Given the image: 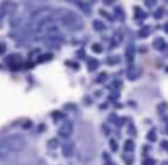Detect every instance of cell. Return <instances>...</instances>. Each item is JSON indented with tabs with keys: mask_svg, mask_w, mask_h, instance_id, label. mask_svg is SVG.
I'll return each mask as SVG.
<instances>
[{
	"mask_svg": "<svg viewBox=\"0 0 168 165\" xmlns=\"http://www.w3.org/2000/svg\"><path fill=\"white\" fill-rule=\"evenodd\" d=\"M61 20H62V22H63L66 26H68V28L76 29V28H79V26L81 25V20L72 12H64L63 15H62Z\"/></svg>",
	"mask_w": 168,
	"mask_h": 165,
	"instance_id": "6da1fadb",
	"label": "cell"
},
{
	"mask_svg": "<svg viewBox=\"0 0 168 165\" xmlns=\"http://www.w3.org/2000/svg\"><path fill=\"white\" fill-rule=\"evenodd\" d=\"M5 146L12 151H21L25 147V139L20 135H13L5 140Z\"/></svg>",
	"mask_w": 168,
	"mask_h": 165,
	"instance_id": "7a4b0ae2",
	"label": "cell"
},
{
	"mask_svg": "<svg viewBox=\"0 0 168 165\" xmlns=\"http://www.w3.org/2000/svg\"><path fill=\"white\" fill-rule=\"evenodd\" d=\"M71 134H72V124L70 123V122L63 123L58 130V135L61 138H68Z\"/></svg>",
	"mask_w": 168,
	"mask_h": 165,
	"instance_id": "3957f363",
	"label": "cell"
},
{
	"mask_svg": "<svg viewBox=\"0 0 168 165\" xmlns=\"http://www.w3.org/2000/svg\"><path fill=\"white\" fill-rule=\"evenodd\" d=\"M72 153V146H64V150H63V155L64 156H68V155Z\"/></svg>",
	"mask_w": 168,
	"mask_h": 165,
	"instance_id": "277c9868",
	"label": "cell"
},
{
	"mask_svg": "<svg viewBox=\"0 0 168 165\" xmlns=\"http://www.w3.org/2000/svg\"><path fill=\"white\" fill-rule=\"evenodd\" d=\"M131 148H133V143H131V141H127V143H126V148H125V150L129 151V150H131Z\"/></svg>",
	"mask_w": 168,
	"mask_h": 165,
	"instance_id": "5b68a950",
	"label": "cell"
}]
</instances>
